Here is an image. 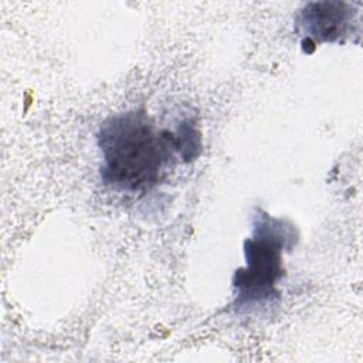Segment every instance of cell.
<instances>
[{
  "label": "cell",
  "mask_w": 363,
  "mask_h": 363,
  "mask_svg": "<svg viewBox=\"0 0 363 363\" xmlns=\"http://www.w3.org/2000/svg\"><path fill=\"white\" fill-rule=\"evenodd\" d=\"M98 146L102 153V182L126 191L155 187L174 153H180L176 130L157 129L143 111L108 118L99 128Z\"/></svg>",
  "instance_id": "cell-1"
},
{
  "label": "cell",
  "mask_w": 363,
  "mask_h": 363,
  "mask_svg": "<svg viewBox=\"0 0 363 363\" xmlns=\"http://www.w3.org/2000/svg\"><path fill=\"white\" fill-rule=\"evenodd\" d=\"M298 234L294 224L258 208L252 235L244 241L245 267L235 271L233 288L237 308L264 305L278 296L277 282L284 277V250L291 251Z\"/></svg>",
  "instance_id": "cell-2"
},
{
  "label": "cell",
  "mask_w": 363,
  "mask_h": 363,
  "mask_svg": "<svg viewBox=\"0 0 363 363\" xmlns=\"http://www.w3.org/2000/svg\"><path fill=\"white\" fill-rule=\"evenodd\" d=\"M359 4L346 1H313L305 4L295 20L296 30L303 34L302 44L342 43L359 20Z\"/></svg>",
  "instance_id": "cell-3"
}]
</instances>
